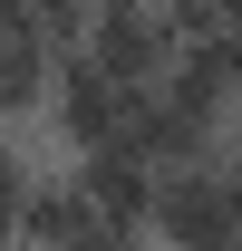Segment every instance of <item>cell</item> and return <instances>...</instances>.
I'll list each match as a JSON object with an SVG mask.
<instances>
[{
    "mask_svg": "<svg viewBox=\"0 0 242 251\" xmlns=\"http://www.w3.org/2000/svg\"><path fill=\"white\" fill-rule=\"evenodd\" d=\"M10 242H107V222H97L78 174H30L20 213H10Z\"/></svg>",
    "mask_w": 242,
    "mask_h": 251,
    "instance_id": "cell-5",
    "label": "cell"
},
{
    "mask_svg": "<svg viewBox=\"0 0 242 251\" xmlns=\"http://www.w3.org/2000/svg\"><path fill=\"white\" fill-rule=\"evenodd\" d=\"M136 106H146V87H136V77H107L88 49H59L49 126L68 135V155H88V145H126V135H136Z\"/></svg>",
    "mask_w": 242,
    "mask_h": 251,
    "instance_id": "cell-1",
    "label": "cell"
},
{
    "mask_svg": "<svg viewBox=\"0 0 242 251\" xmlns=\"http://www.w3.org/2000/svg\"><path fill=\"white\" fill-rule=\"evenodd\" d=\"M165 242H242V193L233 164H165L155 174V222Z\"/></svg>",
    "mask_w": 242,
    "mask_h": 251,
    "instance_id": "cell-3",
    "label": "cell"
},
{
    "mask_svg": "<svg viewBox=\"0 0 242 251\" xmlns=\"http://www.w3.org/2000/svg\"><path fill=\"white\" fill-rule=\"evenodd\" d=\"M68 174L88 184L107 242H126V232H146V222H155V174H165L155 155H136V145H88V155H68Z\"/></svg>",
    "mask_w": 242,
    "mask_h": 251,
    "instance_id": "cell-4",
    "label": "cell"
},
{
    "mask_svg": "<svg viewBox=\"0 0 242 251\" xmlns=\"http://www.w3.org/2000/svg\"><path fill=\"white\" fill-rule=\"evenodd\" d=\"M0 49H10V29H0Z\"/></svg>",
    "mask_w": 242,
    "mask_h": 251,
    "instance_id": "cell-8",
    "label": "cell"
},
{
    "mask_svg": "<svg viewBox=\"0 0 242 251\" xmlns=\"http://www.w3.org/2000/svg\"><path fill=\"white\" fill-rule=\"evenodd\" d=\"M78 49H88L107 77H136V87H155V77L184 58L165 0H97V20H88V39H78Z\"/></svg>",
    "mask_w": 242,
    "mask_h": 251,
    "instance_id": "cell-2",
    "label": "cell"
},
{
    "mask_svg": "<svg viewBox=\"0 0 242 251\" xmlns=\"http://www.w3.org/2000/svg\"><path fill=\"white\" fill-rule=\"evenodd\" d=\"M184 58H204V68H213V87H223V97L242 106V20H223V29H204L194 49H184Z\"/></svg>",
    "mask_w": 242,
    "mask_h": 251,
    "instance_id": "cell-6",
    "label": "cell"
},
{
    "mask_svg": "<svg viewBox=\"0 0 242 251\" xmlns=\"http://www.w3.org/2000/svg\"><path fill=\"white\" fill-rule=\"evenodd\" d=\"M0 29H39V0H0Z\"/></svg>",
    "mask_w": 242,
    "mask_h": 251,
    "instance_id": "cell-7",
    "label": "cell"
}]
</instances>
